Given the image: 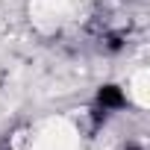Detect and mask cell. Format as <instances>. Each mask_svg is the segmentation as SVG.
Masks as SVG:
<instances>
[{
    "mask_svg": "<svg viewBox=\"0 0 150 150\" xmlns=\"http://www.w3.org/2000/svg\"><path fill=\"white\" fill-rule=\"evenodd\" d=\"M100 103H103V106H121V103H124V94H121L115 86H109V88L100 91Z\"/></svg>",
    "mask_w": 150,
    "mask_h": 150,
    "instance_id": "1",
    "label": "cell"
}]
</instances>
